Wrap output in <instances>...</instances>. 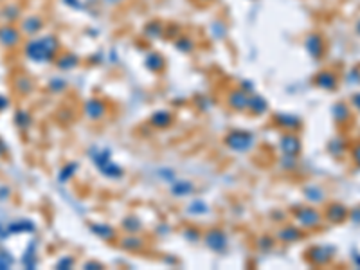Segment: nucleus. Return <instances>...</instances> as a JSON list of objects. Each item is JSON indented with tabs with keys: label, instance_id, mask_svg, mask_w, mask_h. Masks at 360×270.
Instances as JSON below:
<instances>
[{
	"label": "nucleus",
	"instance_id": "1",
	"mask_svg": "<svg viewBox=\"0 0 360 270\" xmlns=\"http://www.w3.org/2000/svg\"><path fill=\"white\" fill-rule=\"evenodd\" d=\"M0 42H4V44L11 45L16 42V31L11 29V27H8V29H2L0 31Z\"/></svg>",
	"mask_w": 360,
	"mask_h": 270
}]
</instances>
